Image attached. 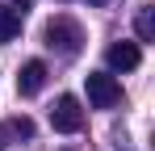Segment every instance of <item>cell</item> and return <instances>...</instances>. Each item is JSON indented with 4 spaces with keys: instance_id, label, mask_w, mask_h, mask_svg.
<instances>
[{
    "instance_id": "277c9868",
    "label": "cell",
    "mask_w": 155,
    "mask_h": 151,
    "mask_svg": "<svg viewBox=\"0 0 155 151\" xmlns=\"http://www.w3.org/2000/svg\"><path fill=\"white\" fill-rule=\"evenodd\" d=\"M42 88H46V63L42 59H29L21 67V76H17V92L21 97H38Z\"/></svg>"
},
{
    "instance_id": "9c48e42d",
    "label": "cell",
    "mask_w": 155,
    "mask_h": 151,
    "mask_svg": "<svg viewBox=\"0 0 155 151\" xmlns=\"http://www.w3.org/2000/svg\"><path fill=\"white\" fill-rule=\"evenodd\" d=\"M13 4H17V13H25V4H29V0H13Z\"/></svg>"
},
{
    "instance_id": "30bf717a",
    "label": "cell",
    "mask_w": 155,
    "mask_h": 151,
    "mask_svg": "<svg viewBox=\"0 0 155 151\" xmlns=\"http://www.w3.org/2000/svg\"><path fill=\"white\" fill-rule=\"evenodd\" d=\"M0 147H4V130H0Z\"/></svg>"
},
{
    "instance_id": "7a4b0ae2",
    "label": "cell",
    "mask_w": 155,
    "mask_h": 151,
    "mask_svg": "<svg viewBox=\"0 0 155 151\" xmlns=\"http://www.w3.org/2000/svg\"><path fill=\"white\" fill-rule=\"evenodd\" d=\"M122 101V84L109 72H88V105L92 109H113Z\"/></svg>"
},
{
    "instance_id": "6da1fadb",
    "label": "cell",
    "mask_w": 155,
    "mask_h": 151,
    "mask_svg": "<svg viewBox=\"0 0 155 151\" xmlns=\"http://www.w3.org/2000/svg\"><path fill=\"white\" fill-rule=\"evenodd\" d=\"M46 46L59 50L63 59H76L80 50H84V29H80V21H71V17H51V21H46Z\"/></svg>"
},
{
    "instance_id": "5b68a950",
    "label": "cell",
    "mask_w": 155,
    "mask_h": 151,
    "mask_svg": "<svg viewBox=\"0 0 155 151\" xmlns=\"http://www.w3.org/2000/svg\"><path fill=\"white\" fill-rule=\"evenodd\" d=\"M105 59H109V67H117V72H134V67L143 63V50H138V42H113V46L105 50Z\"/></svg>"
},
{
    "instance_id": "52a82bcc",
    "label": "cell",
    "mask_w": 155,
    "mask_h": 151,
    "mask_svg": "<svg viewBox=\"0 0 155 151\" xmlns=\"http://www.w3.org/2000/svg\"><path fill=\"white\" fill-rule=\"evenodd\" d=\"M151 34H155V17H151V4H147V8H138V38L151 42Z\"/></svg>"
},
{
    "instance_id": "3957f363",
    "label": "cell",
    "mask_w": 155,
    "mask_h": 151,
    "mask_svg": "<svg viewBox=\"0 0 155 151\" xmlns=\"http://www.w3.org/2000/svg\"><path fill=\"white\" fill-rule=\"evenodd\" d=\"M51 126L59 130V134H76L80 126H84V109H80V101L71 97V92H63V97L54 101V109H51Z\"/></svg>"
},
{
    "instance_id": "8992f818",
    "label": "cell",
    "mask_w": 155,
    "mask_h": 151,
    "mask_svg": "<svg viewBox=\"0 0 155 151\" xmlns=\"http://www.w3.org/2000/svg\"><path fill=\"white\" fill-rule=\"evenodd\" d=\"M21 17L25 13H17V8H0V42H13L21 34Z\"/></svg>"
},
{
    "instance_id": "ba28073f",
    "label": "cell",
    "mask_w": 155,
    "mask_h": 151,
    "mask_svg": "<svg viewBox=\"0 0 155 151\" xmlns=\"http://www.w3.org/2000/svg\"><path fill=\"white\" fill-rule=\"evenodd\" d=\"M13 130H17V134H25V139H29V134H34V122H29V118H17V122H13Z\"/></svg>"
}]
</instances>
